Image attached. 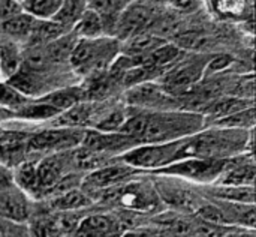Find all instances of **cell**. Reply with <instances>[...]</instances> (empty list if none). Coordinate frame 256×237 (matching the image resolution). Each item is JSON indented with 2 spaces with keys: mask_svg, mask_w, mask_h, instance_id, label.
Listing matches in <instances>:
<instances>
[{
  "mask_svg": "<svg viewBox=\"0 0 256 237\" xmlns=\"http://www.w3.org/2000/svg\"><path fill=\"white\" fill-rule=\"evenodd\" d=\"M202 128L204 116L195 111H146L128 107V119L118 132L134 138L138 144H154L188 138Z\"/></svg>",
  "mask_w": 256,
  "mask_h": 237,
  "instance_id": "1",
  "label": "cell"
},
{
  "mask_svg": "<svg viewBox=\"0 0 256 237\" xmlns=\"http://www.w3.org/2000/svg\"><path fill=\"white\" fill-rule=\"evenodd\" d=\"M254 131L204 126L200 132L184 138L180 159L206 158L226 161L242 153H254Z\"/></svg>",
  "mask_w": 256,
  "mask_h": 237,
  "instance_id": "2",
  "label": "cell"
},
{
  "mask_svg": "<svg viewBox=\"0 0 256 237\" xmlns=\"http://www.w3.org/2000/svg\"><path fill=\"white\" fill-rule=\"evenodd\" d=\"M92 200L94 204H104L148 218L166 210L148 173H144L111 189L98 192L92 197Z\"/></svg>",
  "mask_w": 256,
  "mask_h": 237,
  "instance_id": "3",
  "label": "cell"
},
{
  "mask_svg": "<svg viewBox=\"0 0 256 237\" xmlns=\"http://www.w3.org/2000/svg\"><path fill=\"white\" fill-rule=\"evenodd\" d=\"M118 56L120 44L112 36L78 39L70 53L69 63L76 74L90 78L106 72Z\"/></svg>",
  "mask_w": 256,
  "mask_h": 237,
  "instance_id": "4",
  "label": "cell"
},
{
  "mask_svg": "<svg viewBox=\"0 0 256 237\" xmlns=\"http://www.w3.org/2000/svg\"><path fill=\"white\" fill-rule=\"evenodd\" d=\"M84 134L86 129L54 126L30 131L27 138L24 140L26 159L74 150L81 144Z\"/></svg>",
  "mask_w": 256,
  "mask_h": 237,
  "instance_id": "5",
  "label": "cell"
},
{
  "mask_svg": "<svg viewBox=\"0 0 256 237\" xmlns=\"http://www.w3.org/2000/svg\"><path fill=\"white\" fill-rule=\"evenodd\" d=\"M150 176L166 210L194 216L196 210L201 207V204L206 201V197L200 192L198 186L189 185L183 180L168 176Z\"/></svg>",
  "mask_w": 256,
  "mask_h": 237,
  "instance_id": "6",
  "label": "cell"
},
{
  "mask_svg": "<svg viewBox=\"0 0 256 237\" xmlns=\"http://www.w3.org/2000/svg\"><path fill=\"white\" fill-rule=\"evenodd\" d=\"M212 56H194L182 57L170 69H166L156 81L166 93L180 99L190 92L202 78L207 62Z\"/></svg>",
  "mask_w": 256,
  "mask_h": 237,
  "instance_id": "7",
  "label": "cell"
},
{
  "mask_svg": "<svg viewBox=\"0 0 256 237\" xmlns=\"http://www.w3.org/2000/svg\"><path fill=\"white\" fill-rule=\"evenodd\" d=\"M183 141L184 138L170 143L138 144L136 147L126 152L120 159L140 171L152 174L180 159Z\"/></svg>",
  "mask_w": 256,
  "mask_h": 237,
  "instance_id": "8",
  "label": "cell"
},
{
  "mask_svg": "<svg viewBox=\"0 0 256 237\" xmlns=\"http://www.w3.org/2000/svg\"><path fill=\"white\" fill-rule=\"evenodd\" d=\"M224 165H225V161H218V159L184 158L152 174L174 177L189 185L201 188V186L214 185L224 170Z\"/></svg>",
  "mask_w": 256,
  "mask_h": 237,
  "instance_id": "9",
  "label": "cell"
},
{
  "mask_svg": "<svg viewBox=\"0 0 256 237\" xmlns=\"http://www.w3.org/2000/svg\"><path fill=\"white\" fill-rule=\"evenodd\" d=\"M144 174V171H140L136 168H134L132 165L126 164L124 161L114 159L105 165H102L100 168L87 173L82 177V183H81V189L92 198L94 194L111 189L114 186H118L124 182H129L138 176Z\"/></svg>",
  "mask_w": 256,
  "mask_h": 237,
  "instance_id": "10",
  "label": "cell"
},
{
  "mask_svg": "<svg viewBox=\"0 0 256 237\" xmlns=\"http://www.w3.org/2000/svg\"><path fill=\"white\" fill-rule=\"evenodd\" d=\"M120 210L86 212L69 237H122L126 231Z\"/></svg>",
  "mask_w": 256,
  "mask_h": 237,
  "instance_id": "11",
  "label": "cell"
},
{
  "mask_svg": "<svg viewBox=\"0 0 256 237\" xmlns=\"http://www.w3.org/2000/svg\"><path fill=\"white\" fill-rule=\"evenodd\" d=\"M124 104L130 108L146 111L183 110L182 101L166 93L156 81L142 83L128 89Z\"/></svg>",
  "mask_w": 256,
  "mask_h": 237,
  "instance_id": "12",
  "label": "cell"
},
{
  "mask_svg": "<svg viewBox=\"0 0 256 237\" xmlns=\"http://www.w3.org/2000/svg\"><path fill=\"white\" fill-rule=\"evenodd\" d=\"M84 149L94 152L108 159H118L138 143L122 132H102L96 129H86L81 144Z\"/></svg>",
  "mask_w": 256,
  "mask_h": 237,
  "instance_id": "13",
  "label": "cell"
},
{
  "mask_svg": "<svg viewBox=\"0 0 256 237\" xmlns=\"http://www.w3.org/2000/svg\"><path fill=\"white\" fill-rule=\"evenodd\" d=\"M256 165L254 153H242L225 161L224 170L214 185L255 186Z\"/></svg>",
  "mask_w": 256,
  "mask_h": 237,
  "instance_id": "14",
  "label": "cell"
},
{
  "mask_svg": "<svg viewBox=\"0 0 256 237\" xmlns=\"http://www.w3.org/2000/svg\"><path fill=\"white\" fill-rule=\"evenodd\" d=\"M153 21V11L136 2H130L118 15L112 33H117L118 39L128 41L129 38L144 32Z\"/></svg>",
  "mask_w": 256,
  "mask_h": 237,
  "instance_id": "15",
  "label": "cell"
},
{
  "mask_svg": "<svg viewBox=\"0 0 256 237\" xmlns=\"http://www.w3.org/2000/svg\"><path fill=\"white\" fill-rule=\"evenodd\" d=\"M36 209V201L15 188L0 195V218L14 224L27 225Z\"/></svg>",
  "mask_w": 256,
  "mask_h": 237,
  "instance_id": "16",
  "label": "cell"
},
{
  "mask_svg": "<svg viewBox=\"0 0 256 237\" xmlns=\"http://www.w3.org/2000/svg\"><path fill=\"white\" fill-rule=\"evenodd\" d=\"M39 206L52 213H72V212H84L88 210L90 207L96 206L93 200L81 189H72L54 197H50L44 201H38Z\"/></svg>",
  "mask_w": 256,
  "mask_h": 237,
  "instance_id": "17",
  "label": "cell"
},
{
  "mask_svg": "<svg viewBox=\"0 0 256 237\" xmlns=\"http://www.w3.org/2000/svg\"><path fill=\"white\" fill-rule=\"evenodd\" d=\"M200 188V186H198ZM202 192H208L204 197L226 201V203H238V204H255V186H222V185H210L201 186Z\"/></svg>",
  "mask_w": 256,
  "mask_h": 237,
  "instance_id": "18",
  "label": "cell"
},
{
  "mask_svg": "<svg viewBox=\"0 0 256 237\" xmlns=\"http://www.w3.org/2000/svg\"><path fill=\"white\" fill-rule=\"evenodd\" d=\"M132 0H87V6L96 11L105 26V33L112 35L116 21Z\"/></svg>",
  "mask_w": 256,
  "mask_h": 237,
  "instance_id": "19",
  "label": "cell"
},
{
  "mask_svg": "<svg viewBox=\"0 0 256 237\" xmlns=\"http://www.w3.org/2000/svg\"><path fill=\"white\" fill-rule=\"evenodd\" d=\"M72 32L80 39H98V38L106 36L105 26H104L100 15L96 11L90 9L88 6L81 15V18L76 21V24L74 26Z\"/></svg>",
  "mask_w": 256,
  "mask_h": 237,
  "instance_id": "20",
  "label": "cell"
},
{
  "mask_svg": "<svg viewBox=\"0 0 256 237\" xmlns=\"http://www.w3.org/2000/svg\"><path fill=\"white\" fill-rule=\"evenodd\" d=\"M22 66V53L16 42L8 41L0 44V78L10 80Z\"/></svg>",
  "mask_w": 256,
  "mask_h": 237,
  "instance_id": "21",
  "label": "cell"
},
{
  "mask_svg": "<svg viewBox=\"0 0 256 237\" xmlns=\"http://www.w3.org/2000/svg\"><path fill=\"white\" fill-rule=\"evenodd\" d=\"M34 24H36V20L33 17H30L26 12H20L18 15L3 21L2 29L10 38V41L20 42V41H28L30 39L33 29H34Z\"/></svg>",
  "mask_w": 256,
  "mask_h": 237,
  "instance_id": "22",
  "label": "cell"
},
{
  "mask_svg": "<svg viewBox=\"0 0 256 237\" xmlns=\"http://www.w3.org/2000/svg\"><path fill=\"white\" fill-rule=\"evenodd\" d=\"M255 105L237 111L231 116L224 119L214 120L207 123L206 126H216V128H228V129H242V131H252L255 129Z\"/></svg>",
  "mask_w": 256,
  "mask_h": 237,
  "instance_id": "23",
  "label": "cell"
},
{
  "mask_svg": "<svg viewBox=\"0 0 256 237\" xmlns=\"http://www.w3.org/2000/svg\"><path fill=\"white\" fill-rule=\"evenodd\" d=\"M86 9H87V0H63L60 9L57 11V14L52 17L51 21L63 26L68 30H72Z\"/></svg>",
  "mask_w": 256,
  "mask_h": 237,
  "instance_id": "24",
  "label": "cell"
},
{
  "mask_svg": "<svg viewBox=\"0 0 256 237\" xmlns=\"http://www.w3.org/2000/svg\"><path fill=\"white\" fill-rule=\"evenodd\" d=\"M63 0H24L21 3L22 12L28 14L34 20H52L60 9Z\"/></svg>",
  "mask_w": 256,
  "mask_h": 237,
  "instance_id": "25",
  "label": "cell"
},
{
  "mask_svg": "<svg viewBox=\"0 0 256 237\" xmlns=\"http://www.w3.org/2000/svg\"><path fill=\"white\" fill-rule=\"evenodd\" d=\"M28 101L16 89H14L8 81H0V108H8L15 111Z\"/></svg>",
  "mask_w": 256,
  "mask_h": 237,
  "instance_id": "26",
  "label": "cell"
},
{
  "mask_svg": "<svg viewBox=\"0 0 256 237\" xmlns=\"http://www.w3.org/2000/svg\"><path fill=\"white\" fill-rule=\"evenodd\" d=\"M213 8L218 14L224 17H246L248 9H250L248 0H212Z\"/></svg>",
  "mask_w": 256,
  "mask_h": 237,
  "instance_id": "27",
  "label": "cell"
},
{
  "mask_svg": "<svg viewBox=\"0 0 256 237\" xmlns=\"http://www.w3.org/2000/svg\"><path fill=\"white\" fill-rule=\"evenodd\" d=\"M28 132H30L28 129H16L14 126H9L8 123L0 125V146L24 141Z\"/></svg>",
  "mask_w": 256,
  "mask_h": 237,
  "instance_id": "28",
  "label": "cell"
},
{
  "mask_svg": "<svg viewBox=\"0 0 256 237\" xmlns=\"http://www.w3.org/2000/svg\"><path fill=\"white\" fill-rule=\"evenodd\" d=\"M16 188L14 167L0 162V195Z\"/></svg>",
  "mask_w": 256,
  "mask_h": 237,
  "instance_id": "29",
  "label": "cell"
},
{
  "mask_svg": "<svg viewBox=\"0 0 256 237\" xmlns=\"http://www.w3.org/2000/svg\"><path fill=\"white\" fill-rule=\"evenodd\" d=\"M20 12H22V8L16 0H0V23L18 15Z\"/></svg>",
  "mask_w": 256,
  "mask_h": 237,
  "instance_id": "30",
  "label": "cell"
},
{
  "mask_svg": "<svg viewBox=\"0 0 256 237\" xmlns=\"http://www.w3.org/2000/svg\"><path fill=\"white\" fill-rule=\"evenodd\" d=\"M172 8L183 12H194L198 8V0H166Z\"/></svg>",
  "mask_w": 256,
  "mask_h": 237,
  "instance_id": "31",
  "label": "cell"
},
{
  "mask_svg": "<svg viewBox=\"0 0 256 237\" xmlns=\"http://www.w3.org/2000/svg\"><path fill=\"white\" fill-rule=\"evenodd\" d=\"M225 237H256L255 230H246V228H232Z\"/></svg>",
  "mask_w": 256,
  "mask_h": 237,
  "instance_id": "32",
  "label": "cell"
},
{
  "mask_svg": "<svg viewBox=\"0 0 256 237\" xmlns=\"http://www.w3.org/2000/svg\"><path fill=\"white\" fill-rule=\"evenodd\" d=\"M14 117V111L8 110V108H0V125H4L8 122H12Z\"/></svg>",
  "mask_w": 256,
  "mask_h": 237,
  "instance_id": "33",
  "label": "cell"
},
{
  "mask_svg": "<svg viewBox=\"0 0 256 237\" xmlns=\"http://www.w3.org/2000/svg\"><path fill=\"white\" fill-rule=\"evenodd\" d=\"M16 2H18V3H22V2H24V0H16Z\"/></svg>",
  "mask_w": 256,
  "mask_h": 237,
  "instance_id": "34",
  "label": "cell"
}]
</instances>
